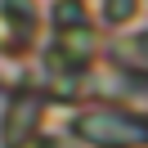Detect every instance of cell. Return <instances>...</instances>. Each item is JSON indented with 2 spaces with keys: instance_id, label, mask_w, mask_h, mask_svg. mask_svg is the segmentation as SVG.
<instances>
[{
  "instance_id": "1",
  "label": "cell",
  "mask_w": 148,
  "mask_h": 148,
  "mask_svg": "<svg viewBox=\"0 0 148 148\" xmlns=\"http://www.w3.org/2000/svg\"><path fill=\"white\" fill-rule=\"evenodd\" d=\"M94 130L103 144H148V117H99Z\"/></svg>"
}]
</instances>
